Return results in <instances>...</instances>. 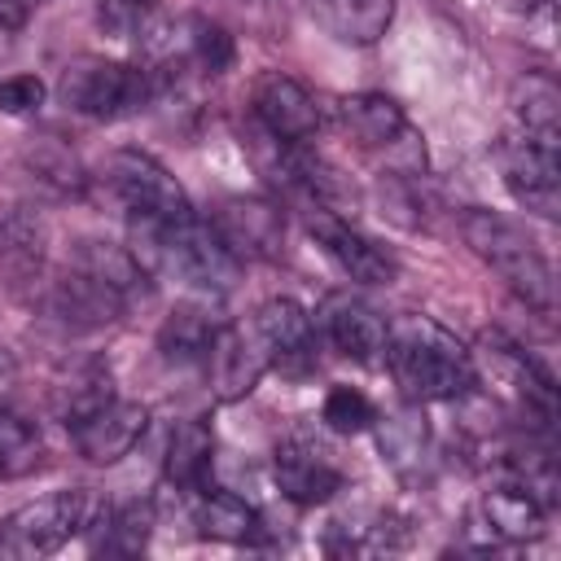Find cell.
Wrapping results in <instances>:
<instances>
[{
    "mask_svg": "<svg viewBox=\"0 0 561 561\" xmlns=\"http://www.w3.org/2000/svg\"><path fill=\"white\" fill-rule=\"evenodd\" d=\"M202 368H206L210 394L219 403H237V399H245L259 386V377L272 364H267V351H263V342H259L254 329L224 320L219 333H215V342H210V351H206V359H202Z\"/></svg>",
    "mask_w": 561,
    "mask_h": 561,
    "instance_id": "obj_12",
    "label": "cell"
},
{
    "mask_svg": "<svg viewBox=\"0 0 561 561\" xmlns=\"http://www.w3.org/2000/svg\"><path fill=\"white\" fill-rule=\"evenodd\" d=\"M412 403H447L465 399L478 386V359L473 351L443 329L430 316H403L386 333V355H381Z\"/></svg>",
    "mask_w": 561,
    "mask_h": 561,
    "instance_id": "obj_1",
    "label": "cell"
},
{
    "mask_svg": "<svg viewBox=\"0 0 561 561\" xmlns=\"http://www.w3.org/2000/svg\"><path fill=\"white\" fill-rule=\"evenodd\" d=\"M39 259V224L26 215H0V263L31 267Z\"/></svg>",
    "mask_w": 561,
    "mask_h": 561,
    "instance_id": "obj_29",
    "label": "cell"
},
{
    "mask_svg": "<svg viewBox=\"0 0 561 561\" xmlns=\"http://www.w3.org/2000/svg\"><path fill=\"white\" fill-rule=\"evenodd\" d=\"M145 425H149V408L145 403L110 399V403H101L96 412H88L83 421L70 425V443L88 465H114L140 443Z\"/></svg>",
    "mask_w": 561,
    "mask_h": 561,
    "instance_id": "obj_14",
    "label": "cell"
},
{
    "mask_svg": "<svg viewBox=\"0 0 561 561\" xmlns=\"http://www.w3.org/2000/svg\"><path fill=\"white\" fill-rule=\"evenodd\" d=\"M110 399H114L110 368H101V364H83L79 373H70V381L61 386V399H57L66 430H70L75 421H83L88 412H96L101 403H110Z\"/></svg>",
    "mask_w": 561,
    "mask_h": 561,
    "instance_id": "obj_26",
    "label": "cell"
},
{
    "mask_svg": "<svg viewBox=\"0 0 561 561\" xmlns=\"http://www.w3.org/2000/svg\"><path fill=\"white\" fill-rule=\"evenodd\" d=\"M478 508H482V526L504 543H526L543 535V500L522 482L491 486Z\"/></svg>",
    "mask_w": 561,
    "mask_h": 561,
    "instance_id": "obj_19",
    "label": "cell"
},
{
    "mask_svg": "<svg viewBox=\"0 0 561 561\" xmlns=\"http://www.w3.org/2000/svg\"><path fill=\"white\" fill-rule=\"evenodd\" d=\"M557 145H561V136L526 131L517 123L495 145L500 175H504L508 193L543 219H557V210H561V149Z\"/></svg>",
    "mask_w": 561,
    "mask_h": 561,
    "instance_id": "obj_8",
    "label": "cell"
},
{
    "mask_svg": "<svg viewBox=\"0 0 561 561\" xmlns=\"http://www.w3.org/2000/svg\"><path fill=\"white\" fill-rule=\"evenodd\" d=\"M311 324L324 333V342H329L337 355H346V359H355V364H377V359L386 355V333H390L386 316H381L373 302L355 298L351 289L329 294V298L320 302V311H316Z\"/></svg>",
    "mask_w": 561,
    "mask_h": 561,
    "instance_id": "obj_11",
    "label": "cell"
},
{
    "mask_svg": "<svg viewBox=\"0 0 561 561\" xmlns=\"http://www.w3.org/2000/svg\"><path fill=\"white\" fill-rule=\"evenodd\" d=\"M320 416H324V425L337 430V434H364V430L377 425L373 399H368L364 390H355V386H333V390L324 394Z\"/></svg>",
    "mask_w": 561,
    "mask_h": 561,
    "instance_id": "obj_28",
    "label": "cell"
},
{
    "mask_svg": "<svg viewBox=\"0 0 561 561\" xmlns=\"http://www.w3.org/2000/svg\"><path fill=\"white\" fill-rule=\"evenodd\" d=\"M210 224H215V232L224 237V245H228L237 259H276V254H280V232H285V224H280V210L267 206V202L228 197Z\"/></svg>",
    "mask_w": 561,
    "mask_h": 561,
    "instance_id": "obj_17",
    "label": "cell"
},
{
    "mask_svg": "<svg viewBox=\"0 0 561 561\" xmlns=\"http://www.w3.org/2000/svg\"><path fill=\"white\" fill-rule=\"evenodd\" d=\"M500 9H508V13H535V9H543V4H552V0H495Z\"/></svg>",
    "mask_w": 561,
    "mask_h": 561,
    "instance_id": "obj_32",
    "label": "cell"
},
{
    "mask_svg": "<svg viewBox=\"0 0 561 561\" xmlns=\"http://www.w3.org/2000/svg\"><path fill=\"white\" fill-rule=\"evenodd\" d=\"M48 88L39 75H9L0 79V114H13V118H26L44 105Z\"/></svg>",
    "mask_w": 561,
    "mask_h": 561,
    "instance_id": "obj_30",
    "label": "cell"
},
{
    "mask_svg": "<svg viewBox=\"0 0 561 561\" xmlns=\"http://www.w3.org/2000/svg\"><path fill=\"white\" fill-rule=\"evenodd\" d=\"M307 232L337 263V272L351 276L355 285H390L399 276V259L381 241H373L368 232H359L355 224L333 215L329 206H311L307 210Z\"/></svg>",
    "mask_w": 561,
    "mask_h": 561,
    "instance_id": "obj_9",
    "label": "cell"
},
{
    "mask_svg": "<svg viewBox=\"0 0 561 561\" xmlns=\"http://www.w3.org/2000/svg\"><path fill=\"white\" fill-rule=\"evenodd\" d=\"M92 513H96V500L88 491L39 495L0 522V552L4 557H48V552L66 548L75 535H83Z\"/></svg>",
    "mask_w": 561,
    "mask_h": 561,
    "instance_id": "obj_7",
    "label": "cell"
},
{
    "mask_svg": "<svg viewBox=\"0 0 561 561\" xmlns=\"http://www.w3.org/2000/svg\"><path fill=\"white\" fill-rule=\"evenodd\" d=\"M486 364H491V381L526 408V416H539V425H548L557 416V390L552 377L513 342H504L500 333H486Z\"/></svg>",
    "mask_w": 561,
    "mask_h": 561,
    "instance_id": "obj_16",
    "label": "cell"
},
{
    "mask_svg": "<svg viewBox=\"0 0 561 561\" xmlns=\"http://www.w3.org/2000/svg\"><path fill=\"white\" fill-rule=\"evenodd\" d=\"M153 530V508L131 500V504H96L92 522L83 526L88 548L92 552H114V557H131L149 543Z\"/></svg>",
    "mask_w": 561,
    "mask_h": 561,
    "instance_id": "obj_23",
    "label": "cell"
},
{
    "mask_svg": "<svg viewBox=\"0 0 561 561\" xmlns=\"http://www.w3.org/2000/svg\"><path fill=\"white\" fill-rule=\"evenodd\" d=\"M460 237L465 245L535 311H552L557 302V285H552V267L539 254V245L504 215L495 210H465L460 215Z\"/></svg>",
    "mask_w": 561,
    "mask_h": 561,
    "instance_id": "obj_2",
    "label": "cell"
},
{
    "mask_svg": "<svg viewBox=\"0 0 561 561\" xmlns=\"http://www.w3.org/2000/svg\"><path fill=\"white\" fill-rule=\"evenodd\" d=\"M311 18L337 39L368 48L394 22V0H311Z\"/></svg>",
    "mask_w": 561,
    "mask_h": 561,
    "instance_id": "obj_20",
    "label": "cell"
},
{
    "mask_svg": "<svg viewBox=\"0 0 561 561\" xmlns=\"http://www.w3.org/2000/svg\"><path fill=\"white\" fill-rule=\"evenodd\" d=\"M136 254H145L153 267H162L167 276L193 285L206 298H219L224 289H232L241 259L224 245V237L215 232V224L188 215L171 228H145L136 232Z\"/></svg>",
    "mask_w": 561,
    "mask_h": 561,
    "instance_id": "obj_3",
    "label": "cell"
},
{
    "mask_svg": "<svg viewBox=\"0 0 561 561\" xmlns=\"http://www.w3.org/2000/svg\"><path fill=\"white\" fill-rule=\"evenodd\" d=\"M337 118L346 136L377 162H386L394 175H421L425 171V145L421 131L408 123L403 105L390 101L386 92H355L342 96Z\"/></svg>",
    "mask_w": 561,
    "mask_h": 561,
    "instance_id": "obj_6",
    "label": "cell"
},
{
    "mask_svg": "<svg viewBox=\"0 0 561 561\" xmlns=\"http://www.w3.org/2000/svg\"><path fill=\"white\" fill-rule=\"evenodd\" d=\"M193 526L202 539H219V543H250L259 535V508L224 486H202L193 491Z\"/></svg>",
    "mask_w": 561,
    "mask_h": 561,
    "instance_id": "obj_22",
    "label": "cell"
},
{
    "mask_svg": "<svg viewBox=\"0 0 561 561\" xmlns=\"http://www.w3.org/2000/svg\"><path fill=\"white\" fill-rule=\"evenodd\" d=\"M61 101L83 118H131L153 101V70L114 57H75L57 83Z\"/></svg>",
    "mask_w": 561,
    "mask_h": 561,
    "instance_id": "obj_5",
    "label": "cell"
},
{
    "mask_svg": "<svg viewBox=\"0 0 561 561\" xmlns=\"http://www.w3.org/2000/svg\"><path fill=\"white\" fill-rule=\"evenodd\" d=\"M250 329L259 333L263 351H267V364H280V368H302L311 364V351H316V324L307 316V307H298L294 298H267Z\"/></svg>",
    "mask_w": 561,
    "mask_h": 561,
    "instance_id": "obj_18",
    "label": "cell"
},
{
    "mask_svg": "<svg viewBox=\"0 0 561 561\" xmlns=\"http://www.w3.org/2000/svg\"><path fill=\"white\" fill-rule=\"evenodd\" d=\"M39 451H44L39 447V430L26 416L0 408V478H18V473L35 469Z\"/></svg>",
    "mask_w": 561,
    "mask_h": 561,
    "instance_id": "obj_27",
    "label": "cell"
},
{
    "mask_svg": "<svg viewBox=\"0 0 561 561\" xmlns=\"http://www.w3.org/2000/svg\"><path fill=\"white\" fill-rule=\"evenodd\" d=\"M35 4H39V0H0V31L26 26V18H31Z\"/></svg>",
    "mask_w": 561,
    "mask_h": 561,
    "instance_id": "obj_31",
    "label": "cell"
},
{
    "mask_svg": "<svg viewBox=\"0 0 561 561\" xmlns=\"http://www.w3.org/2000/svg\"><path fill=\"white\" fill-rule=\"evenodd\" d=\"M219 324L224 320H219V311H215V302L206 294L193 298V302H180L167 316L162 333H158V351L171 364H202L206 351H210V342H215V333H219Z\"/></svg>",
    "mask_w": 561,
    "mask_h": 561,
    "instance_id": "obj_21",
    "label": "cell"
},
{
    "mask_svg": "<svg viewBox=\"0 0 561 561\" xmlns=\"http://www.w3.org/2000/svg\"><path fill=\"white\" fill-rule=\"evenodd\" d=\"M513 123H517V127H526V131L561 136V92H557V83H552V79H543V75H530V79L517 88Z\"/></svg>",
    "mask_w": 561,
    "mask_h": 561,
    "instance_id": "obj_25",
    "label": "cell"
},
{
    "mask_svg": "<svg viewBox=\"0 0 561 561\" xmlns=\"http://www.w3.org/2000/svg\"><path fill=\"white\" fill-rule=\"evenodd\" d=\"M250 110L259 118V127L276 140V145H307L320 131V105L316 96L280 70H263L250 88Z\"/></svg>",
    "mask_w": 561,
    "mask_h": 561,
    "instance_id": "obj_10",
    "label": "cell"
},
{
    "mask_svg": "<svg viewBox=\"0 0 561 561\" xmlns=\"http://www.w3.org/2000/svg\"><path fill=\"white\" fill-rule=\"evenodd\" d=\"M272 478H276L280 495L294 500V504H302V508L329 504L346 486V478L333 465V456L320 451L316 443H302V438L276 443V451H272Z\"/></svg>",
    "mask_w": 561,
    "mask_h": 561,
    "instance_id": "obj_15",
    "label": "cell"
},
{
    "mask_svg": "<svg viewBox=\"0 0 561 561\" xmlns=\"http://www.w3.org/2000/svg\"><path fill=\"white\" fill-rule=\"evenodd\" d=\"M101 180L114 193V202L127 210L131 232L171 228V224H180V219L193 215L188 193L180 188V180L153 153H145V149H118V153H110L105 167H101Z\"/></svg>",
    "mask_w": 561,
    "mask_h": 561,
    "instance_id": "obj_4",
    "label": "cell"
},
{
    "mask_svg": "<svg viewBox=\"0 0 561 561\" xmlns=\"http://www.w3.org/2000/svg\"><path fill=\"white\" fill-rule=\"evenodd\" d=\"M215 460V434L202 421H180L167 438V456H162V478L175 491H202L206 473Z\"/></svg>",
    "mask_w": 561,
    "mask_h": 561,
    "instance_id": "obj_24",
    "label": "cell"
},
{
    "mask_svg": "<svg viewBox=\"0 0 561 561\" xmlns=\"http://www.w3.org/2000/svg\"><path fill=\"white\" fill-rule=\"evenodd\" d=\"M48 311H53L66 329H101V324L123 320V316L131 311V302H127L114 285H105L92 267H83V263L75 259L70 272L53 280V289H48Z\"/></svg>",
    "mask_w": 561,
    "mask_h": 561,
    "instance_id": "obj_13",
    "label": "cell"
}]
</instances>
